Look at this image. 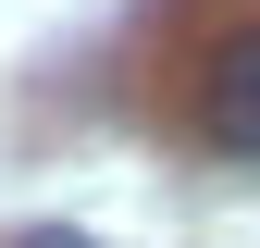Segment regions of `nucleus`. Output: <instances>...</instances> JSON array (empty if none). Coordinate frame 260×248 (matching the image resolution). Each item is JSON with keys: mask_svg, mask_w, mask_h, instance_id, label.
Instances as JSON below:
<instances>
[{"mask_svg": "<svg viewBox=\"0 0 260 248\" xmlns=\"http://www.w3.org/2000/svg\"><path fill=\"white\" fill-rule=\"evenodd\" d=\"M13 248H100V236H75V224H38V236H13Z\"/></svg>", "mask_w": 260, "mask_h": 248, "instance_id": "2", "label": "nucleus"}, {"mask_svg": "<svg viewBox=\"0 0 260 248\" xmlns=\"http://www.w3.org/2000/svg\"><path fill=\"white\" fill-rule=\"evenodd\" d=\"M199 137L223 149V162H260V25H236V38L211 50V75H199Z\"/></svg>", "mask_w": 260, "mask_h": 248, "instance_id": "1", "label": "nucleus"}]
</instances>
